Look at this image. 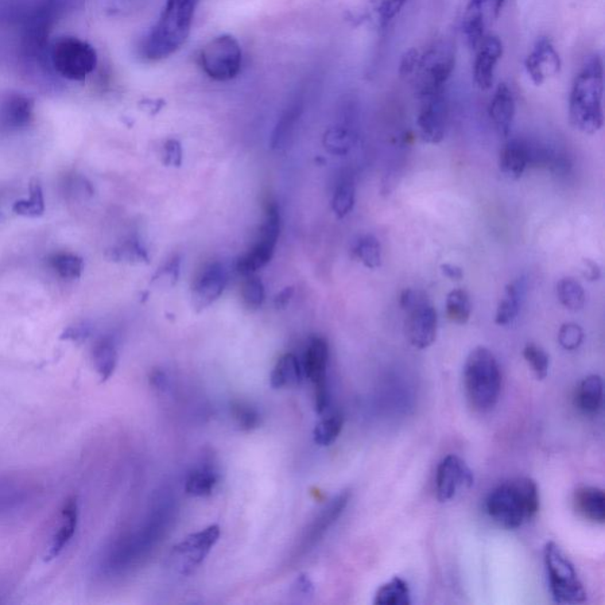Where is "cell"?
<instances>
[{"label": "cell", "mask_w": 605, "mask_h": 605, "mask_svg": "<svg viewBox=\"0 0 605 605\" xmlns=\"http://www.w3.org/2000/svg\"><path fill=\"white\" fill-rule=\"evenodd\" d=\"M456 45L437 40L425 49H410L399 61V75L412 85L418 99L446 91L456 68Z\"/></svg>", "instance_id": "cell-1"}, {"label": "cell", "mask_w": 605, "mask_h": 605, "mask_svg": "<svg viewBox=\"0 0 605 605\" xmlns=\"http://www.w3.org/2000/svg\"><path fill=\"white\" fill-rule=\"evenodd\" d=\"M604 68L602 57L592 55L581 65L569 97V121L587 135L599 133L604 126Z\"/></svg>", "instance_id": "cell-2"}, {"label": "cell", "mask_w": 605, "mask_h": 605, "mask_svg": "<svg viewBox=\"0 0 605 605\" xmlns=\"http://www.w3.org/2000/svg\"><path fill=\"white\" fill-rule=\"evenodd\" d=\"M199 0H166L157 23L143 37L139 52L147 61H161L182 48L191 34Z\"/></svg>", "instance_id": "cell-3"}, {"label": "cell", "mask_w": 605, "mask_h": 605, "mask_svg": "<svg viewBox=\"0 0 605 605\" xmlns=\"http://www.w3.org/2000/svg\"><path fill=\"white\" fill-rule=\"evenodd\" d=\"M539 504L536 482L530 478H515L494 488L485 507L488 517L500 527L517 530L536 517Z\"/></svg>", "instance_id": "cell-4"}, {"label": "cell", "mask_w": 605, "mask_h": 605, "mask_svg": "<svg viewBox=\"0 0 605 605\" xmlns=\"http://www.w3.org/2000/svg\"><path fill=\"white\" fill-rule=\"evenodd\" d=\"M502 382V370L494 352L485 347L473 349L464 366L469 405L480 413L490 412L499 401Z\"/></svg>", "instance_id": "cell-5"}, {"label": "cell", "mask_w": 605, "mask_h": 605, "mask_svg": "<svg viewBox=\"0 0 605 605\" xmlns=\"http://www.w3.org/2000/svg\"><path fill=\"white\" fill-rule=\"evenodd\" d=\"M49 61L56 77L79 82L95 72L99 58L91 43L75 36H62L50 43Z\"/></svg>", "instance_id": "cell-6"}, {"label": "cell", "mask_w": 605, "mask_h": 605, "mask_svg": "<svg viewBox=\"0 0 605 605\" xmlns=\"http://www.w3.org/2000/svg\"><path fill=\"white\" fill-rule=\"evenodd\" d=\"M544 563L551 595L557 603L581 604L587 600V591L575 566L556 543L549 542L545 545Z\"/></svg>", "instance_id": "cell-7"}, {"label": "cell", "mask_w": 605, "mask_h": 605, "mask_svg": "<svg viewBox=\"0 0 605 605\" xmlns=\"http://www.w3.org/2000/svg\"><path fill=\"white\" fill-rule=\"evenodd\" d=\"M200 65L213 81L227 82L242 72L243 50L236 38L224 34L213 38L200 53Z\"/></svg>", "instance_id": "cell-8"}, {"label": "cell", "mask_w": 605, "mask_h": 605, "mask_svg": "<svg viewBox=\"0 0 605 605\" xmlns=\"http://www.w3.org/2000/svg\"><path fill=\"white\" fill-rule=\"evenodd\" d=\"M279 235H281V213L277 203L273 199H267L265 219L259 230L258 238L250 251L238 259L236 271L240 274L246 275L255 274L265 267L274 258Z\"/></svg>", "instance_id": "cell-9"}, {"label": "cell", "mask_w": 605, "mask_h": 605, "mask_svg": "<svg viewBox=\"0 0 605 605\" xmlns=\"http://www.w3.org/2000/svg\"><path fill=\"white\" fill-rule=\"evenodd\" d=\"M329 363V344L323 337L313 336L306 347L302 371L312 383L315 393L317 413H323L329 406L327 370Z\"/></svg>", "instance_id": "cell-10"}, {"label": "cell", "mask_w": 605, "mask_h": 605, "mask_svg": "<svg viewBox=\"0 0 605 605\" xmlns=\"http://www.w3.org/2000/svg\"><path fill=\"white\" fill-rule=\"evenodd\" d=\"M406 336L414 348L425 351L437 340V313L424 293H418L413 304L405 310Z\"/></svg>", "instance_id": "cell-11"}, {"label": "cell", "mask_w": 605, "mask_h": 605, "mask_svg": "<svg viewBox=\"0 0 605 605\" xmlns=\"http://www.w3.org/2000/svg\"><path fill=\"white\" fill-rule=\"evenodd\" d=\"M220 527L211 525L199 533L189 534L179 544L174 546L172 557L181 573L193 571L207 557L209 551L218 543Z\"/></svg>", "instance_id": "cell-12"}, {"label": "cell", "mask_w": 605, "mask_h": 605, "mask_svg": "<svg viewBox=\"0 0 605 605\" xmlns=\"http://www.w3.org/2000/svg\"><path fill=\"white\" fill-rule=\"evenodd\" d=\"M417 118L422 139L429 145H437L445 139L448 122V102L446 91L422 97Z\"/></svg>", "instance_id": "cell-13"}, {"label": "cell", "mask_w": 605, "mask_h": 605, "mask_svg": "<svg viewBox=\"0 0 605 605\" xmlns=\"http://www.w3.org/2000/svg\"><path fill=\"white\" fill-rule=\"evenodd\" d=\"M475 484V475L461 457L449 454L444 457L437 469V496L440 503H447L463 488Z\"/></svg>", "instance_id": "cell-14"}, {"label": "cell", "mask_w": 605, "mask_h": 605, "mask_svg": "<svg viewBox=\"0 0 605 605\" xmlns=\"http://www.w3.org/2000/svg\"><path fill=\"white\" fill-rule=\"evenodd\" d=\"M227 285V274L220 263L208 264L194 279L191 298L197 312H204L215 304L224 293Z\"/></svg>", "instance_id": "cell-15"}, {"label": "cell", "mask_w": 605, "mask_h": 605, "mask_svg": "<svg viewBox=\"0 0 605 605\" xmlns=\"http://www.w3.org/2000/svg\"><path fill=\"white\" fill-rule=\"evenodd\" d=\"M527 75L537 87L544 84L551 77L561 72L562 60L554 48L552 41L548 37H541L534 44L533 52L525 60Z\"/></svg>", "instance_id": "cell-16"}, {"label": "cell", "mask_w": 605, "mask_h": 605, "mask_svg": "<svg viewBox=\"0 0 605 605\" xmlns=\"http://www.w3.org/2000/svg\"><path fill=\"white\" fill-rule=\"evenodd\" d=\"M473 77L480 91H487L494 87L496 65L504 55L502 40L495 34H486L475 50Z\"/></svg>", "instance_id": "cell-17"}, {"label": "cell", "mask_w": 605, "mask_h": 605, "mask_svg": "<svg viewBox=\"0 0 605 605\" xmlns=\"http://www.w3.org/2000/svg\"><path fill=\"white\" fill-rule=\"evenodd\" d=\"M34 119V102L29 96L11 91L0 97V131L15 133Z\"/></svg>", "instance_id": "cell-18"}, {"label": "cell", "mask_w": 605, "mask_h": 605, "mask_svg": "<svg viewBox=\"0 0 605 605\" xmlns=\"http://www.w3.org/2000/svg\"><path fill=\"white\" fill-rule=\"evenodd\" d=\"M492 18L486 0H469L461 21V33L469 49L476 50L486 36V28Z\"/></svg>", "instance_id": "cell-19"}, {"label": "cell", "mask_w": 605, "mask_h": 605, "mask_svg": "<svg viewBox=\"0 0 605 605\" xmlns=\"http://www.w3.org/2000/svg\"><path fill=\"white\" fill-rule=\"evenodd\" d=\"M531 162H533V147L525 139H510L500 150V172L511 180L521 179Z\"/></svg>", "instance_id": "cell-20"}, {"label": "cell", "mask_w": 605, "mask_h": 605, "mask_svg": "<svg viewBox=\"0 0 605 605\" xmlns=\"http://www.w3.org/2000/svg\"><path fill=\"white\" fill-rule=\"evenodd\" d=\"M488 116L496 133L502 138L510 135L515 116V97L509 84L500 83L488 104Z\"/></svg>", "instance_id": "cell-21"}, {"label": "cell", "mask_w": 605, "mask_h": 605, "mask_svg": "<svg viewBox=\"0 0 605 605\" xmlns=\"http://www.w3.org/2000/svg\"><path fill=\"white\" fill-rule=\"evenodd\" d=\"M351 495V492L344 491L342 494L337 495L336 498H333L328 504V506H325L324 510H322L315 522L306 531L305 537L302 542V551L309 550L312 546L315 545L324 536L325 533L331 529L333 523L339 521L344 510L347 509Z\"/></svg>", "instance_id": "cell-22"}, {"label": "cell", "mask_w": 605, "mask_h": 605, "mask_svg": "<svg viewBox=\"0 0 605 605\" xmlns=\"http://www.w3.org/2000/svg\"><path fill=\"white\" fill-rule=\"evenodd\" d=\"M77 523H79V505H77L75 498H70L65 503L63 510H62L60 526H58L56 533L53 534L52 545H50L48 556H46L49 561L60 556L67 548L76 533Z\"/></svg>", "instance_id": "cell-23"}, {"label": "cell", "mask_w": 605, "mask_h": 605, "mask_svg": "<svg viewBox=\"0 0 605 605\" xmlns=\"http://www.w3.org/2000/svg\"><path fill=\"white\" fill-rule=\"evenodd\" d=\"M603 379L600 375H589L577 387L575 402L578 409L588 417L597 415L603 408Z\"/></svg>", "instance_id": "cell-24"}, {"label": "cell", "mask_w": 605, "mask_h": 605, "mask_svg": "<svg viewBox=\"0 0 605 605\" xmlns=\"http://www.w3.org/2000/svg\"><path fill=\"white\" fill-rule=\"evenodd\" d=\"M575 507L578 514L593 523H605V494L602 488L583 486L575 494Z\"/></svg>", "instance_id": "cell-25"}, {"label": "cell", "mask_w": 605, "mask_h": 605, "mask_svg": "<svg viewBox=\"0 0 605 605\" xmlns=\"http://www.w3.org/2000/svg\"><path fill=\"white\" fill-rule=\"evenodd\" d=\"M302 372V367L296 355L291 352L283 355L271 372V386L274 389H281L300 385Z\"/></svg>", "instance_id": "cell-26"}, {"label": "cell", "mask_w": 605, "mask_h": 605, "mask_svg": "<svg viewBox=\"0 0 605 605\" xmlns=\"http://www.w3.org/2000/svg\"><path fill=\"white\" fill-rule=\"evenodd\" d=\"M302 112V101H296V102L291 104L274 128L270 141L271 149H282L283 147L286 146L289 139L293 138V131L296 130L298 121H300Z\"/></svg>", "instance_id": "cell-27"}, {"label": "cell", "mask_w": 605, "mask_h": 605, "mask_svg": "<svg viewBox=\"0 0 605 605\" xmlns=\"http://www.w3.org/2000/svg\"><path fill=\"white\" fill-rule=\"evenodd\" d=\"M522 289L518 283L506 285L502 300L496 308L495 322L499 327H506L514 323L521 310Z\"/></svg>", "instance_id": "cell-28"}, {"label": "cell", "mask_w": 605, "mask_h": 605, "mask_svg": "<svg viewBox=\"0 0 605 605\" xmlns=\"http://www.w3.org/2000/svg\"><path fill=\"white\" fill-rule=\"evenodd\" d=\"M92 360H94L95 370L99 372L102 381L110 379L118 364V351H116L114 341L110 337H103L97 341L94 351H92Z\"/></svg>", "instance_id": "cell-29"}, {"label": "cell", "mask_w": 605, "mask_h": 605, "mask_svg": "<svg viewBox=\"0 0 605 605\" xmlns=\"http://www.w3.org/2000/svg\"><path fill=\"white\" fill-rule=\"evenodd\" d=\"M355 145L354 131L343 126V124H336V126L329 127L323 135V146L329 154L336 155V157H343L351 150Z\"/></svg>", "instance_id": "cell-30"}, {"label": "cell", "mask_w": 605, "mask_h": 605, "mask_svg": "<svg viewBox=\"0 0 605 605\" xmlns=\"http://www.w3.org/2000/svg\"><path fill=\"white\" fill-rule=\"evenodd\" d=\"M374 603L378 605H409L412 595L408 583L401 577L391 578L376 592Z\"/></svg>", "instance_id": "cell-31"}, {"label": "cell", "mask_w": 605, "mask_h": 605, "mask_svg": "<svg viewBox=\"0 0 605 605\" xmlns=\"http://www.w3.org/2000/svg\"><path fill=\"white\" fill-rule=\"evenodd\" d=\"M556 293L558 301L570 312H577L583 310L587 296L583 285L575 278L565 277L562 278L557 283Z\"/></svg>", "instance_id": "cell-32"}, {"label": "cell", "mask_w": 605, "mask_h": 605, "mask_svg": "<svg viewBox=\"0 0 605 605\" xmlns=\"http://www.w3.org/2000/svg\"><path fill=\"white\" fill-rule=\"evenodd\" d=\"M218 473L215 469L203 466L194 469L186 479L185 490L193 496H206L212 494L218 484Z\"/></svg>", "instance_id": "cell-33"}, {"label": "cell", "mask_w": 605, "mask_h": 605, "mask_svg": "<svg viewBox=\"0 0 605 605\" xmlns=\"http://www.w3.org/2000/svg\"><path fill=\"white\" fill-rule=\"evenodd\" d=\"M472 302L466 290H452L446 298V316L453 323L464 325L471 318Z\"/></svg>", "instance_id": "cell-34"}, {"label": "cell", "mask_w": 605, "mask_h": 605, "mask_svg": "<svg viewBox=\"0 0 605 605\" xmlns=\"http://www.w3.org/2000/svg\"><path fill=\"white\" fill-rule=\"evenodd\" d=\"M352 254L367 269L376 270L382 264V247L376 236L367 235L356 242Z\"/></svg>", "instance_id": "cell-35"}, {"label": "cell", "mask_w": 605, "mask_h": 605, "mask_svg": "<svg viewBox=\"0 0 605 605\" xmlns=\"http://www.w3.org/2000/svg\"><path fill=\"white\" fill-rule=\"evenodd\" d=\"M408 0H370V15L372 23L378 28H386L389 25Z\"/></svg>", "instance_id": "cell-36"}, {"label": "cell", "mask_w": 605, "mask_h": 605, "mask_svg": "<svg viewBox=\"0 0 605 605\" xmlns=\"http://www.w3.org/2000/svg\"><path fill=\"white\" fill-rule=\"evenodd\" d=\"M49 265L58 277L77 279L83 273L84 264L79 255L70 252H58L49 258Z\"/></svg>", "instance_id": "cell-37"}, {"label": "cell", "mask_w": 605, "mask_h": 605, "mask_svg": "<svg viewBox=\"0 0 605 605\" xmlns=\"http://www.w3.org/2000/svg\"><path fill=\"white\" fill-rule=\"evenodd\" d=\"M344 418L342 414L335 413L322 418L313 430V440L317 445L331 446L339 439L342 433Z\"/></svg>", "instance_id": "cell-38"}, {"label": "cell", "mask_w": 605, "mask_h": 605, "mask_svg": "<svg viewBox=\"0 0 605 605\" xmlns=\"http://www.w3.org/2000/svg\"><path fill=\"white\" fill-rule=\"evenodd\" d=\"M356 200V189L354 182L344 179L337 185L332 194V212L339 219H343L354 209Z\"/></svg>", "instance_id": "cell-39"}, {"label": "cell", "mask_w": 605, "mask_h": 605, "mask_svg": "<svg viewBox=\"0 0 605 605\" xmlns=\"http://www.w3.org/2000/svg\"><path fill=\"white\" fill-rule=\"evenodd\" d=\"M240 293H242L244 305L250 310L262 308L264 302H265V286H264L262 279L255 274L244 275Z\"/></svg>", "instance_id": "cell-40"}, {"label": "cell", "mask_w": 605, "mask_h": 605, "mask_svg": "<svg viewBox=\"0 0 605 605\" xmlns=\"http://www.w3.org/2000/svg\"><path fill=\"white\" fill-rule=\"evenodd\" d=\"M523 356L538 379L548 378L550 358L544 349L534 343H527L523 348Z\"/></svg>", "instance_id": "cell-41"}, {"label": "cell", "mask_w": 605, "mask_h": 605, "mask_svg": "<svg viewBox=\"0 0 605 605\" xmlns=\"http://www.w3.org/2000/svg\"><path fill=\"white\" fill-rule=\"evenodd\" d=\"M181 271L180 255H173L164 265L158 267L157 273L151 277V284L161 286V288H172L179 281Z\"/></svg>", "instance_id": "cell-42"}, {"label": "cell", "mask_w": 605, "mask_h": 605, "mask_svg": "<svg viewBox=\"0 0 605 605\" xmlns=\"http://www.w3.org/2000/svg\"><path fill=\"white\" fill-rule=\"evenodd\" d=\"M232 417L242 430H252L261 425V414L246 402L235 401L231 407Z\"/></svg>", "instance_id": "cell-43"}, {"label": "cell", "mask_w": 605, "mask_h": 605, "mask_svg": "<svg viewBox=\"0 0 605 605\" xmlns=\"http://www.w3.org/2000/svg\"><path fill=\"white\" fill-rule=\"evenodd\" d=\"M584 341V331L581 325L564 323L558 331V343L568 351H577Z\"/></svg>", "instance_id": "cell-44"}, {"label": "cell", "mask_w": 605, "mask_h": 605, "mask_svg": "<svg viewBox=\"0 0 605 605\" xmlns=\"http://www.w3.org/2000/svg\"><path fill=\"white\" fill-rule=\"evenodd\" d=\"M25 492L14 484H0V512H9L25 502Z\"/></svg>", "instance_id": "cell-45"}, {"label": "cell", "mask_w": 605, "mask_h": 605, "mask_svg": "<svg viewBox=\"0 0 605 605\" xmlns=\"http://www.w3.org/2000/svg\"><path fill=\"white\" fill-rule=\"evenodd\" d=\"M116 259L127 263L147 264L149 263V252L137 240H130L115 251Z\"/></svg>", "instance_id": "cell-46"}, {"label": "cell", "mask_w": 605, "mask_h": 605, "mask_svg": "<svg viewBox=\"0 0 605 605\" xmlns=\"http://www.w3.org/2000/svg\"><path fill=\"white\" fill-rule=\"evenodd\" d=\"M161 158L162 164L165 166L179 168L184 161V150H182L180 141L176 139H167L162 149Z\"/></svg>", "instance_id": "cell-47"}, {"label": "cell", "mask_w": 605, "mask_h": 605, "mask_svg": "<svg viewBox=\"0 0 605 605\" xmlns=\"http://www.w3.org/2000/svg\"><path fill=\"white\" fill-rule=\"evenodd\" d=\"M15 211L22 213V215H38L43 211V197L40 188L33 193V197L28 201H22L17 203L14 206Z\"/></svg>", "instance_id": "cell-48"}, {"label": "cell", "mask_w": 605, "mask_h": 605, "mask_svg": "<svg viewBox=\"0 0 605 605\" xmlns=\"http://www.w3.org/2000/svg\"><path fill=\"white\" fill-rule=\"evenodd\" d=\"M581 274H583V277L589 282L599 281L600 275H602L599 264L591 261V259H584L583 266H581Z\"/></svg>", "instance_id": "cell-49"}, {"label": "cell", "mask_w": 605, "mask_h": 605, "mask_svg": "<svg viewBox=\"0 0 605 605\" xmlns=\"http://www.w3.org/2000/svg\"><path fill=\"white\" fill-rule=\"evenodd\" d=\"M294 294L293 286H288L284 290H282L281 293L274 297V306L277 309H285L286 306L290 304V302L293 301Z\"/></svg>", "instance_id": "cell-50"}, {"label": "cell", "mask_w": 605, "mask_h": 605, "mask_svg": "<svg viewBox=\"0 0 605 605\" xmlns=\"http://www.w3.org/2000/svg\"><path fill=\"white\" fill-rule=\"evenodd\" d=\"M442 274L451 281H461L464 278V271L461 267L453 265V264H442L440 266Z\"/></svg>", "instance_id": "cell-51"}, {"label": "cell", "mask_w": 605, "mask_h": 605, "mask_svg": "<svg viewBox=\"0 0 605 605\" xmlns=\"http://www.w3.org/2000/svg\"><path fill=\"white\" fill-rule=\"evenodd\" d=\"M296 589L298 592L302 593V595L308 596L312 595L313 592V584L312 581H310V578L305 575H302L298 577V580L296 581Z\"/></svg>", "instance_id": "cell-52"}, {"label": "cell", "mask_w": 605, "mask_h": 605, "mask_svg": "<svg viewBox=\"0 0 605 605\" xmlns=\"http://www.w3.org/2000/svg\"><path fill=\"white\" fill-rule=\"evenodd\" d=\"M145 103V110L149 111L151 115L158 114L165 106L164 101L147 100Z\"/></svg>", "instance_id": "cell-53"}]
</instances>
